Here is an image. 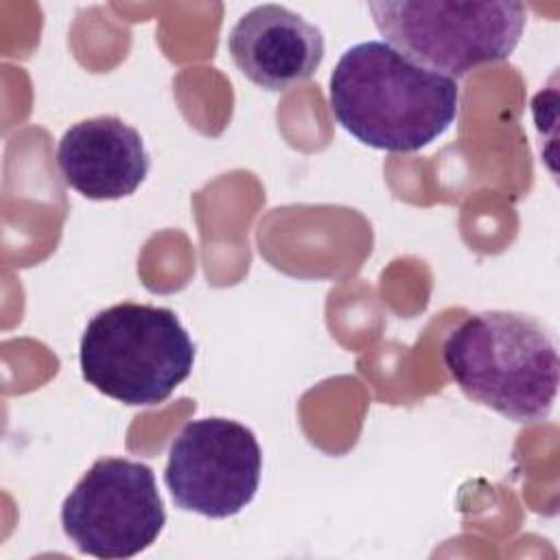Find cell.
Returning a JSON list of instances; mask_svg holds the SVG:
<instances>
[{"label":"cell","mask_w":560,"mask_h":560,"mask_svg":"<svg viewBox=\"0 0 560 560\" xmlns=\"http://www.w3.org/2000/svg\"><path fill=\"white\" fill-rule=\"evenodd\" d=\"M335 120L359 142L387 153H416L457 116V81L431 72L387 42L350 46L328 88Z\"/></svg>","instance_id":"1"},{"label":"cell","mask_w":560,"mask_h":560,"mask_svg":"<svg viewBox=\"0 0 560 560\" xmlns=\"http://www.w3.org/2000/svg\"><path fill=\"white\" fill-rule=\"evenodd\" d=\"M442 361L468 398L514 422L545 420L553 407L558 348L549 330L529 315H468L444 339Z\"/></svg>","instance_id":"2"},{"label":"cell","mask_w":560,"mask_h":560,"mask_svg":"<svg viewBox=\"0 0 560 560\" xmlns=\"http://www.w3.org/2000/svg\"><path fill=\"white\" fill-rule=\"evenodd\" d=\"M83 378L125 405H158L184 383L195 343L171 308L120 302L96 313L81 337Z\"/></svg>","instance_id":"3"},{"label":"cell","mask_w":560,"mask_h":560,"mask_svg":"<svg viewBox=\"0 0 560 560\" xmlns=\"http://www.w3.org/2000/svg\"><path fill=\"white\" fill-rule=\"evenodd\" d=\"M368 9L383 42L451 79L508 59L527 22V9L508 0H378Z\"/></svg>","instance_id":"4"},{"label":"cell","mask_w":560,"mask_h":560,"mask_svg":"<svg viewBox=\"0 0 560 560\" xmlns=\"http://www.w3.org/2000/svg\"><path fill=\"white\" fill-rule=\"evenodd\" d=\"M166 523L153 470L127 457H101L61 505L63 534L81 553L122 560L155 542Z\"/></svg>","instance_id":"5"},{"label":"cell","mask_w":560,"mask_h":560,"mask_svg":"<svg viewBox=\"0 0 560 560\" xmlns=\"http://www.w3.org/2000/svg\"><path fill=\"white\" fill-rule=\"evenodd\" d=\"M260 470L262 451L247 427L201 418L186 422L171 442L164 483L177 508L228 518L256 497Z\"/></svg>","instance_id":"6"},{"label":"cell","mask_w":560,"mask_h":560,"mask_svg":"<svg viewBox=\"0 0 560 560\" xmlns=\"http://www.w3.org/2000/svg\"><path fill=\"white\" fill-rule=\"evenodd\" d=\"M228 50L252 83L282 92L315 74L324 59V35L282 4H260L232 26Z\"/></svg>","instance_id":"7"},{"label":"cell","mask_w":560,"mask_h":560,"mask_svg":"<svg viewBox=\"0 0 560 560\" xmlns=\"http://www.w3.org/2000/svg\"><path fill=\"white\" fill-rule=\"evenodd\" d=\"M63 182L88 199H120L149 175L142 136L116 116H96L66 129L57 144Z\"/></svg>","instance_id":"8"}]
</instances>
